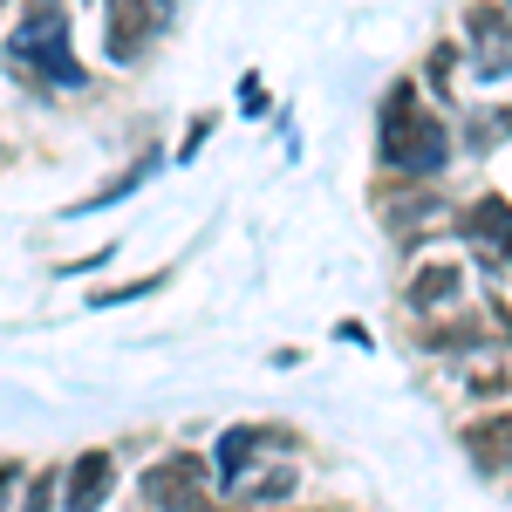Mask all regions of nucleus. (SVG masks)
Returning <instances> with one entry per match:
<instances>
[{"label":"nucleus","instance_id":"11","mask_svg":"<svg viewBox=\"0 0 512 512\" xmlns=\"http://www.w3.org/2000/svg\"><path fill=\"white\" fill-rule=\"evenodd\" d=\"M444 219H451V205H444V198H410V205H396L390 212V226H396V239H431V226H444Z\"/></svg>","mask_w":512,"mask_h":512},{"label":"nucleus","instance_id":"8","mask_svg":"<svg viewBox=\"0 0 512 512\" xmlns=\"http://www.w3.org/2000/svg\"><path fill=\"white\" fill-rule=\"evenodd\" d=\"M465 451H472L478 472H499L512 458V417H478V424H465Z\"/></svg>","mask_w":512,"mask_h":512},{"label":"nucleus","instance_id":"3","mask_svg":"<svg viewBox=\"0 0 512 512\" xmlns=\"http://www.w3.org/2000/svg\"><path fill=\"white\" fill-rule=\"evenodd\" d=\"M171 28V0H110V62H137Z\"/></svg>","mask_w":512,"mask_h":512},{"label":"nucleus","instance_id":"9","mask_svg":"<svg viewBox=\"0 0 512 512\" xmlns=\"http://www.w3.org/2000/svg\"><path fill=\"white\" fill-rule=\"evenodd\" d=\"M458 294H465V274H458V260H437V267H424V274L410 280V294H403V301H410L417 315H431V308L458 301Z\"/></svg>","mask_w":512,"mask_h":512},{"label":"nucleus","instance_id":"5","mask_svg":"<svg viewBox=\"0 0 512 512\" xmlns=\"http://www.w3.org/2000/svg\"><path fill=\"white\" fill-rule=\"evenodd\" d=\"M458 233L472 239L478 253L492 260V267H512V205L499 192H485V198H472L465 212H458Z\"/></svg>","mask_w":512,"mask_h":512},{"label":"nucleus","instance_id":"7","mask_svg":"<svg viewBox=\"0 0 512 512\" xmlns=\"http://www.w3.org/2000/svg\"><path fill=\"white\" fill-rule=\"evenodd\" d=\"M110 478H117L110 451H82L76 465H69V478H62V492H69V506H103L110 499Z\"/></svg>","mask_w":512,"mask_h":512},{"label":"nucleus","instance_id":"4","mask_svg":"<svg viewBox=\"0 0 512 512\" xmlns=\"http://www.w3.org/2000/svg\"><path fill=\"white\" fill-rule=\"evenodd\" d=\"M465 41H472V69L485 82L512 76V14L506 7H472L465 14Z\"/></svg>","mask_w":512,"mask_h":512},{"label":"nucleus","instance_id":"6","mask_svg":"<svg viewBox=\"0 0 512 512\" xmlns=\"http://www.w3.org/2000/svg\"><path fill=\"white\" fill-rule=\"evenodd\" d=\"M137 492H144V506H198L205 499V465L178 451V458H164L137 478Z\"/></svg>","mask_w":512,"mask_h":512},{"label":"nucleus","instance_id":"1","mask_svg":"<svg viewBox=\"0 0 512 512\" xmlns=\"http://www.w3.org/2000/svg\"><path fill=\"white\" fill-rule=\"evenodd\" d=\"M444 158H451V130L417 110V89L410 82H396L390 103H383V164L403 171V178H437Z\"/></svg>","mask_w":512,"mask_h":512},{"label":"nucleus","instance_id":"12","mask_svg":"<svg viewBox=\"0 0 512 512\" xmlns=\"http://www.w3.org/2000/svg\"><path fill=\"white\" fill-rule=\"evenodd\" d=\"M492 123H499V130H512V110H499V117H492Z\"/></svg>","mask_w":512,"mask_h":512},{"label":"nucleus","instance_id":"2","mask_svg":"<svg viewBox=\"0 0 512 512\" xmlns=\"http://www.w3.org/2000/svg\"><path fill=\"white\" fill-rule=\"evenodd\" d=\"M7 55H14V69H41L55 89H82V62L69 55V14H62V0H35L14 21Z\"/></svg>","mask_w":512,"mask_h":512},{"label":"nucleus","instance_id":"10","mask_svg":"<svg viewBox=\"0 0 512 512\" xmlns=\"http://www.w3.org/2000/svg\"><path fill=\"white\" fill-rule=\"evenodd\" d=\"M267 437H280V431H260V424H239V431H226L219 437V472H226V485H239V472L260 458V444Z\"/></svg>","mask_w":512,"mask_h":512}]
</instances>
